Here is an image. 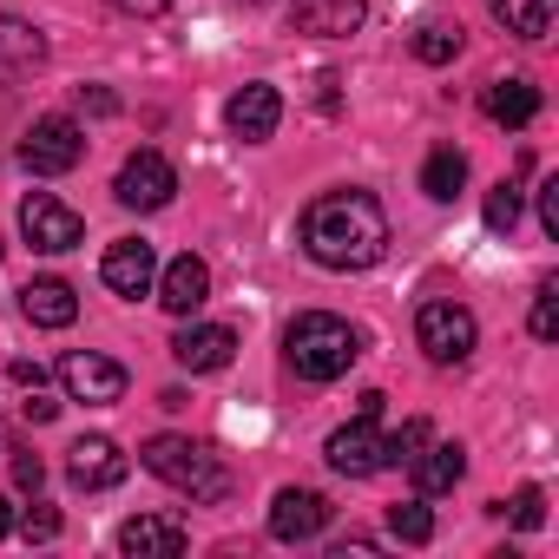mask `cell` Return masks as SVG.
<instances>
[{
    "mask_svg": "<svg viewBox=\"0 0 559 559\" xmlns=\"http://www.w3.org/2000/svg\"><path fill=\"white\" fill-rule=\"evenodd\" d=\"M304 250L323 270H369L389 250V217L369 191H330L304 211Z\"/></svg>",
    "mask_w": 559,
    "mask_h": 559,
    "instance_id": "6da1fadb",
    "label": "cell"
},
{
    "mask_svg": "<svg viewBox=\"0 0 559 559\" xmlns=\"http://www.w3.org/2000/svg\"><path fill=\"white\" fill-rule=\"evenodd\" d=\"M356 356H362L356 330H349L343 317H330V310H304V317L290 323V336H284V362H290L304 382H336V376H349Z\"/></svg>",
    "mask_w": 559,
    "mask_h": 559,
    "instance_id": "7a4b0ae2",
    "label": "cell"
},
{
    "mask_svg": "<svg viewBox=\"0 0 559 559\" xmlns=\"http://www.w3.org/2000/svg\"><path fill=\"white\" fill-rule=\"evenodd\" d=\"M139 461H145V474H158L165 487H178V493H191V500H224V493H230L224 461H217L204 441H191V435H152Z\"/></svg>",
    "mask_w": 559,
    "mask_h": 559,
    "instance_id": "3957f363",
    "label": "cell"
},
{
    "mask_svg": "<svg viewBox=\"0 0 559 559\" xmlns=\"http://www.w3.org/2000/svg\"><path fill=\"white\" fill-rule=\"evenodd\" d=\"M415 343L428 349V362L454 369V362H467V356H474V343H480V323H474V310H467V304L428 297V304L415 310Z\"/></svg>",
    "mask_w": 559,
    "mask_h": 559,
    "instance_id": "277c9868",
    "label": "cell"
},
{
    "mask_svg": "<svg viewBox=\"0 0 559 559\" xmlns=\"http://www.w3.org/2000/svg\"><path fill=\"white\" fill-rule=\"evenodd\" d=\"M80 158H86V132H80V119H67V112L34 119L27 139H21V165H27L34 178H60V171H73Z\"/></svg>",
    "mask_w": 559,
    "mask_h": 559,
    "instance_id": "5b68a950",
    "label": "cell"
},
{
    "mask_svg": "<svg viewBox=\"0 0 559 559\" xmlns=\"http://www.w3.org/2000/svg\"><path fill=\"white\" fill-rule=\"evenodd\" d=\"M21 237H27L34 250L60 257V250H80L86 217H80L67 198H53V191H27V198H21Z\"/></svg>",
    "mask_w": 559,
    "mask_h": 559,
    "instance_id": "8992f818",
    "label": "cell"
},
{
    "mask_svg": "<svg viewBox=\"0 0 559 559\" xmlns=\"http://www.w3.org/2000/svg\"><path fill=\"white\" fill-rule=\"evenodd\" d=\"M171 191H178V171H171L165 152H132V158L119 165V178H112V198H119L126 211H165Z\"/></svg>",
    "mask_w": 559,
    "mask_h": 559,
    "instance_id": "52a82bcc",
    "label": "cell"
},
{
    "mask_svg": "<svg viewBox=\"0 0 559 559\" xmlns=\"http://www.w3.org/2000/svg\"><path fill=\"white\" fill-rule=\"evenodd\" d=\"M323 454H330V467H336V474H349V480H369V474L395 467V461H389V435L376 428V415H356L349 428H336Z\"/></svg>",
    "mask_w": 559,
    "mask_h": 559,
    "instance_id": "ba28073f",
    "label": "cell"
},
{
    "mask_svg": "<svg viewBox=\"0 0 559 559\" xmlns=\"http://www.w3.org/2000/svg\"><path fill=\"white\" fill-rule=\"evenodd\" d=\"M60 389H67L73 402H86V408H112V402L126 395V369H119L112 356L73 349V356H60Z\"/></svg>",
    "mask_w": 559,
    "mask_h": 559,
    "instance_id": "9c48e42d",
    "label": "cell"
},
{
    "mask_svg": "<svg viewBox=\"0 0 559 559\" xmlns=\"http://www.w3.org/2000/svg\"><path fill=\"white\" fill-rule=\"evenodd\" d=\"M330 526V500L317 487H284L270 500V539H284V546H304Z\"/></svg>",
    "mask_w": 559,
    "mask_h": 559,
    "instance_id": "30bf717a",
    "label": "cell"
},
{
    "mask_svg": "<svg viewBox=\"0 0 559 559\" xmlns=\"http://www.w3.org/2000/svg\"><path fill=\"white\" fill-rule=\"evenodd\" d=\"M99 276H106V290H119V297H152V284H158V250L145 243V237H119L112 250H106V263H99Z\"/></svg>",
    "mask_w": 559,
    "mask_h": 559,
    "instance_id": "8fae6325",
    "label": "cell"
},
{
    "mask_svg": "<svg viewBox=\"0 0 559 559\" xmlns=\"http://www.w3.org/2000/svg\"><path fill=\"white\" fill-rule=\"evenodd\" d=\"M230 356H237V330H224V323H185L171 336V362L191 376H217V369H230Z\"/></svg>",
    "mask_w": 559,
    "mask_h": 559,
    "instance_id": "7c38bea8",
    "label": "cell"
},
{
    "mask_svg": "<svg viewBox=\"0 0 559 559\" xmlns=\"http://www.w3.org/2000/svg\"><path fill=\"white\" fill-rule=\"evenodd\" d=\"M67 480H73L80 493H106V487H119V480H126V454H119V441H112V435H86V441H73V448H67Z\"/></svg>",
    "mask_w": 559,
    "mask_h": 559,
    "instance_id": "4fadbf2b",
    "label": "cell"
},
{
    "mask_svg": "<svg viewBox=\"0 0 559 559\" xmlns=\"http://www.w3.org/2000/svg\"><path fill=\"white\" fill-rule=\"evenodd\" d=\"M224 126H230L243 145H263L276 126H284V93H276V86H237L230 106H224Z\"/></svg>",
    "mask_w": 559,
    "mask_h": 559,
    "instance_id": "5bb4252c",
    "label": "cell"
},
{
    "mask_svg": "<svg viewBox=\"0 0 559 559\" xmlns=\"http://www.w3.org/2000/svg\"><path fill=\"white\" fill-rule=\"evenodd\" d=\"M152 290H158V304H165L171 317H198L204 297H211V263L185 250V257H171V263L158 270V284H152Z\"/></svg>",
    "mask_w": 559,
    "mask_h": 559,
    "instance_id": "9a60e30c",
    "label": "cell"
},
{
    "mask_svg": "<svg viewBox=\"0 0 559 559\" xmlns=\"http://www.w3.org/2000/svg\"><path fill=\"white\" fill-rule=\"evenodd\" d=\"M461 474H467V448L461 441H421V454L408 461V480H415V493L421 500H435V493H454L461 487Z\"/></svg>",
    "mask_w": 559,
    "mask_h": 559,
    "instance_id": "2e32d148",
    "label": "cell"
},
{
    "mask_svg": "<svg viewBox=\"0 0 559 559\" xmlns=\"http://www.w3.org/2000/svg\"><path fill=\"white\" fill-rule=\"evenodd\" d=\"M119 552H132V559H178L185 552V526L171 513H139V520L119 526Z\"/></svg>",
    "mask_w": 559,
    "mask_h": 559,
    "instance_id": "e0dca14e",
    "label": "cell"
},
{
    "mask_svg": "<svg viewBox=\"0 0 559 559\" xmlns=\"http://www.w3.org/2000/svg\"><path fill=\"white\" fill-rule=\"evenodd\" d=\"M369 14V0H290V21L317 40H349Z\"/></svg>",
    "mask_w": 559,
    "mask_h": 559,
    "instance_id": "ac0fdd59",
    "label": "cell"
},
{
    "mask_svg": "<svg viewBox=\"0 0 559 559\" xmlns=\"http://www.w3.org/2000/svg\"><path fill=\"white\" fill-rule=\"evenodd\" d=\"M21 317L34 330H67L80 317V297H73V284H60V276H34V284L21 290Z\"/></svg>",
    "mask_w": 559,
    "mask_h": 559,
    "instance_id": "d6986e66",
    "label": "cell"
},
{
    "mask_svg": "<svg viewBox=\"0 0 559 559\" xmlns=\"http://www.w3.org/2000/svg\"><path fill=\"white\" fill-rule=\"evenodd\" d=\"M47 60V34L21 14H0V80H21Z\"/></svg>",
    "mask_w": 559,
    "mask_h": 559,
    "instance_id": "ffe728a7",
    "label": "cell"
},
{
    "mask_svg": "<svg viewBox=\"0 0 559 559\" xmlns=\"http://www.w3.org/2000/svg\"><path fill=\"white\" fill-rule=\"evenodd\" d=\"M533 112H539V86L533 80H493L487 86V119L493 126H533Z\"/></svg>",
    "mask_w": 559,
    "mask_h": 559,
    "instance_id": "44dd1931",
    "label": "cell"
},
{
    "mask_svg": "<svg viewBox=\"0 0 559 559\" xmlns=\"http://www.w3.org/2000/svg\"><path fill=\"white\" fill-rule=\"evenodd\" d=\"M487 14L520 34V40H546L552 34V0H487Z\"/></svg>",
    "mask_w": 559,
    "mask_h": 559,
    "instance_id": "7402d4cb",
    "label": "cell"
},
{
    "mask_svg": "<svg viewBox=\"0 0 559 559\" xmlns=\"http://www.w3.org/2000/svg\"><path fill=\"white\" fill-rule=\"evenodd\" d=\"M467 185V158L454 152V145H441V152H428V165H421V191L435 198V204H448L454 191Z\"/></svg>",
    "mask_w": 559,
    "mask_h": 559,
    "instance_id": "603a6c76",
    "label": "cell"
},
{
    "mask_svg": "<svg viewBox=\"0 0 559 559\" xmlns=\"http://www.w3.org/2000/svg\"><path fill=\"white\" fill-rule=\"evenodd\" d=\"M389 533H395L402 546H428V539H435V513L421 507V493L402 500V507H389Z\"/></svg>",
    "mask_w": 559,
    "mask_h": 559,
    "instance_id": "cb8c5ba5",
    "label": "cell"
},
{
    "mask_svg": "<svg viewBox=\"0 0 559 559\" xmlns=\"http://www.w3.org/2000/svg\"><path fill=\"white\" fill-rule=\"evenodd\" d=\"M454 53H461V27H421L415 34V60L421 67H448Z\"/></svg>",
    "mask_w": 559,
    "mask_h": 559,
    "instance_id": "d4e9b609",
    "label": "cell"
},
{
    "mask_svg": "<svg viewBox=\"0 0 559 559\" xmlns=\"http://www.w3.org/2000/svg\"><path fill=\"white\" fill-rule=\"evenodd\" d=\"M520 204H526V198H520V185H507V178H500V185L487 191V230H500V237H507V230L520 224Z\"/></svg>",
    "mask_w": 559,
    "mask_h": 559,
    "instance_id": "484cf974",
    "label": "cell"
},
{
    "mask_svg": "<svg viewBox=\"0 0 559 559\" xmlns=\"http://www.w3.org/2000/svg\"><path fill=\"white\" fill-rule=\"evenodd\" d=\"M533 336H539V343L559 336V284H539V290H533Z\"/></svg>",
    "mask_w": 559,
    "mask_h": 559,
    "instance_id": "4316f807",
    "label": "cell"
},
{
    "mask_svg": "<svg viewBox=\"0 0 559 559\" xmlns=\"http://www.w3.org/2000/svg\"><path fill=\"white\" fill-rule=\"evenodd\" d=\"M493 513H513V526L533 533V526H546V493H539V487H520L513 507H493Z\"/></svg>",
    "mask_w": 559,
    "mask_h": 559,
    "instance_id": "83f0119b",
    "label": "cell"
},
{
    "mask_svg": "<svg viewBox=\"0 0 559 559\" xmlns=\"http://www.w3.org/2000/svg\"><path fill=\"white\" fill-rule=\"evenodd\" d=\"M428 435H435L428 421H402V435H389V461H395V467H408V461L421 454V441H428Z\"/></svg>",
    "mask_w": 559,
    "mask_h": 559,
    "instance_id": "f1b7e54d",
    "label": "cell"
},
{
    "mask_svg": "<svg viewBox=\"0 0 559 559\" xmlns=\"http://www.w3.org/2000/svg\"><path fill=\"white\" fill-rule=\"evenodd\" d=\"M21 533H27V539H60V513H53V507H40V500H34V507H27V513H21Z\"/></svg>",
    "mask_w": 559,
    "mask_h": 559,
    "instance_id": "f546056e",
    "label": "cell"
},
{
    "mask_svg": "<svg viewBox=\"0 0 559 559\" xmlns=\"http://www.w3.org/2000/svg\"><path fill=\"white\" fill-rule=\"evenodd\" d=\"M539 230H546V237H559V178H546V185H539Z\"/></svg>",
    "mask_w": 559,
    "mask_h": 559,
    "instance_id": "4dcf8cb0",
    "label": "cell"
},
{
    "mask_svg": "<svg viewBox=\"0 0 559 559\" xmlns=\"http://www.w3.org/2000/svg\"><path fill=\"white\" fill-rule=\"evenodd\" d=\"M80 112H93V119H106V112H119V99H112L106 86H80Z\"/></svg>",
    "mask_w": 559,
    "mask_h": 559,
    "instance_id": "1f68e13d",
    "label": "cell"
},
{
    "mask_svg": "<svg viewBox=\"0 0 559 559\" xmlns=\"http://www.w3.org/2000/svg\"><path fill=\"white\" fill-rule=\"evenodd\" d=\"M14 480H21L27 493H40V480H47V467H40V454H21V461H14Z\"/></svg>",
    "mask_w": 559,
    "mask_h": 559,
    "instance_id": "d6a6232c",
    "label": "cell"
},
{
    "mask_svg": "<svg viewBox=\"0 0 559 559\" xmlns=\"http://www.w3.org/2000/svg\"><path fill=\"white\" fill-rule=\"evenodd\" d=\"M21 415H27V421H53V415H60V402H47L40 389H27V402H21Z\"/></svg>",
    "mask_w": 559,
    "mask_h": 559,
    "instance_id": "836d02e7",
    "label": "cell"
},
{
    "mask_svg": "<svg viewBox=\"0 0 559 559\" xmlns=\"http://www.w3.org/2000/svg\"><path fill=\"white\" fill-rule=\"evenodd\" d=\"M112 8H119V14H132V21H152V14H165V8H171V0H112Z\"/></svg>",
    "mask_w": 559,
    "mask_h": 559,
    "instance_id": "e575fe53",
    "label": "cell"
},
{
    "mask_svg": "<svg viewBox=\"0 0 559 559\" xmlns=\"http://www.w3.org/2000/svg\"><path fill=\"white\" fill-rule=\"evenodd\" d=\"M14 382H21V389H40V382H47V369H40V362H14Z\"/></svg>",
    "mask_w": 559,
    "mask_h": 559,
    "instance_id": "d590c367",
    "label": "cell"
},
{
    "mask_svg": "<svg viewBox=\"0 0 559 559\" xmlns=\"http://www.w3.org/2000/svg\"><path fill=\"white\" fill-rule=\"evenodd\" d=\"M382 402H389V395H382V389H369V395L356 402V415H376V421H382Z\"/></svg>",
    "mask_w": 559,
    "mask_h": 559,
    "instance_id": "8d00e7d4",
    "label": "cell"
},
{
    "mask_svg": "<svg viewBox=\"0 0 559 559\" xmlns=\"http://www.w3.org/2000/svg\"><path fill=\"white\" fill-rule=\"evenodd\" d=\"M8 533H14V507H8V500H0V539H8Z\"/></svg>",
    "mask_w": 559,
    "mask_h": 559,
    "instance_id": "74e56055",
    "label": "cell"
}]
</instances>
